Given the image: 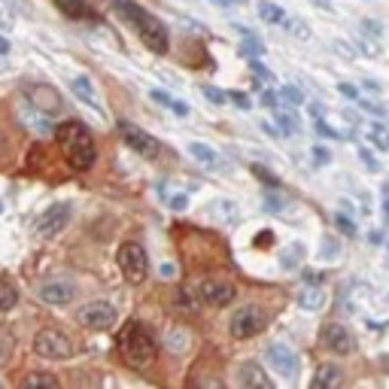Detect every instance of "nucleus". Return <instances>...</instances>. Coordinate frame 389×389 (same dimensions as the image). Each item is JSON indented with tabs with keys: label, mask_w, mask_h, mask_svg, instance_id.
I'll list each match as a JSON object with an SVG mask.
<instances>
[{
	"label": "nucleus",
	"mask_w": 389,
	"mask_h": 389,
	"mask_svg": "<svg viewBox=\"0 0 389 389\" xmlns=\"http://www.w3.org/2000/svg\"><path fill=\"white\" fill-rule=\"evenodd\" d=\"M113 6H116V12L140 34V40H143V46H146V49H153L155 55L168 52V28H164L153 12H146L143 6L131 3V0H116Z\"/></svg>",
	"instance_id": "1"
},
{
	"label": "nucleus",
	"mask_w": 389,
	"mask_h": 389,
	"mask_svg": "<svg viewBox=\"0 0 389 389\" xmlns=\"http://www.w3.org/2000/svg\"><path fill=\"white\" fill-rule=\"evenodd\" d=\"M58 143H61V153H64L67 164L74 171H89L94 164V137L89 134L83 122H76V119H70V122H61L58 125Z\"/></svg>",
	"instance_id": "2"
},
{
	"label": "nucleus",
	"mask_w": 389,
	"mask_h": 389,
	"mask_svg": "<svg viewBox=\"0 0 389 389\" xmlns=\"http://www.w3.org/2000/svg\"><path fill=\"white\" fill-rule=\"evenodd\" d=\"M119 350H122V359L131 365V368H149V365L155 362L158 356V344L153 338V331L146 329V325H128V329L122 331V338H119Z\"/></svg>",
	"instance_id": "3"
},
{
	"label": "nucleus",
	"mask_w": 389,
	"mask_h": 389,
	"mask_svg": "<svg viewBox=\"0 0 389 389\" xmlns=\"http://www.w3.org/2000/svg\"><path fill=\"white\" fill-rule=\"evenodd\" d=\"M268 325V313L261 311L259 304H243L241 311L232 316V322H228V331H232V338L237 340H247V338H256L265 331Z\"/></svg>",
	"instance_id": "4"
},
{
	"label": "nucleus",
	"mask_w": 389,
	"mask_h": 389,
	"mask_svg": "<svg viewBox=\"0 0 389 389\" xmlns=\"http://www.w3.org/2000/svg\"><path fill=\"white\" fill-rule=\"evenodd\" d=\"M116 261H119V268H122V277H125L128 283L137 286V283L146 280V274H149V259H146V250H143L140 243H134V241L122 243V250H119Z\"/></svg>",
	"instance_id": "5"
},
{
	"label": "nucleus",
	"mask_w": 389,
	"mask_h": 389,
	"mask_svg": "<svg viewBox=\"0 0 389 389\" xmlns=\"http://www.w3.org/2000/svg\"><path fill=\"white\" fill-rule=\"evenodd\" d=\"M34 353L43 359H70L74 356V340L58 329H43L34 338Z\"/></svg>",
	"instance_id": "6"
},
{
	"label": "nucleus",
	"mask_w": 389,
	"mask_h": 389,
	"mask_svg": "<svg viewBox=\"0 0 389 389\" xmlns=\"http://www.w3.org/2000/svg\"><path fill=\"white\" fill-rule=\"evenodd\" d=\"M116 307L110 304V301H89V304H83L76 311V320L79 325H85V329H92V331H104L110 329V325L116 322Z\"/></svg>",
	"instance_id": "7"
},
{
	"label": "nucleus",
	"mask_w": 389,
	"mask_h": 389,
	"mask_svg": "<svg viewBox=\"0 0 389 389\" xmlns=\"http://www.w3.org/2000/svg\"><path fill=\"white\" fill-rule=\"evenodd\" d=\"M70 204H52L49 210H43L40 213V219H37V225H34V234L37 237H43V241H49V237L55 234H61L67 228V222H70Z\"/></svg>",
	"instance_id": "8"
},
{
	"label": "nucleus",
	"mask_w": 389,
	"mask_h": 389,
	"mask_svg": "<svg viewBox=\"0 0 389 389\" xmlns=\"http://www.w3.org/2000/svg\"><path fill=\"white\" fill-rule=\"evenodd\" d=\"M119 131H122V140L128 143V146H131L137 155H143V158H155L158 153H162V143H158V140L153 137V134H146L143 128H137V125L122 122V125H119Z\"/></svg>",
	"instance_id": "9"
},
{
	"label": "nucleus",
	"mask_w": 389,
	"mask_h": 389,
	"mask_svg": "<svg viewBox=\"0 0 389 389\" xmlns=\"http://www.w3.org/2000/svg\"><path fill=\"white\" fill-rule=\"evenodd\" d=\"M265 359L280 377H295L298 374V353L292 350L289 344H280V340H277V344H268Z\"/></svg>",
	"instance_id": "10"
},
{
	"label": "nucleus",
	"mask_w": 389,
	"mask_h": 389,
	"mask_svg": "<svg viewBox=\"0 0 389 389\" xmlns=\"http://www.w3.org/2000/svg\"><path fill=\"white\" fill-rule=\"evenodd\" d=\"M198 298L204 301V304H210V307H228L232 301L237 298V289L232 283H225V280H201L198 283Z\"/></svg>",
	"instance_id": "11"
},
{
	"label": "nucleus",
	"mask_w": 389,
	"mask_h": 389,
	"mask_svg": "<svg viewBox=\"0 0 389 389\" xmlns=\"http://www.w3.org/2000/svg\"><path fill=\"white\" fill-rule=\"evenodd\" d=\"M37 298L46 301V304H52V307H64V304H70V301L76 298V283H70V280H46V283L37 286Z\"/></svg>",
	"instance_id": "12"
},
{
	"label": "nucleus",
	"mask_w": 389,
	"mask_h": 389,
	"mask_svg": "<svg viewBox=\"0 0 389 389\" xmlns=\"http://www.w3.org/2000/svg\"><path fill=\"white\" fill-rule=\"evenodd\" d=\"M320 340H322V347L329 353H340V356H344V353L353 350V335L340 322H325L320 329Z\"/></svg>",
	"instance_id": "13"
},
{
	"label": "nucleus",
	"mask_w": 389,
	"mask_h": 389,
	"mask_svg": "<svg viewBox=\"0 0 389 389\" xmlns=\"http://www.w3.org/2000/svg\"><path fill=\"white\" fill-rule=\"evenodd\" d=\"M28 101H31V107L40 110V113H46V116H55L61 110V94L55 92L52 85H31Z\"/></svg>",
	"instance_id": "14"
},
{
	"label": "nucleus",
	"mask_w": 389,
	"mask_h": 389,
	"mask_svg": "<svg viewBox=\"0 0 389 389\" xmlns=\"http://www.w3.org/2000/svg\"><path fill=\"white\" fill-rule=\"evenodd\" d=\"M234 377H237V383H241L243 389H274L268 371L261 368V365H256V362H243L241 368H237Z\"/></svg>",
	"instance_id": "15"
},
{
	"label": "nucleus",
	"mask_w": 389,
	"mask_h": 389,
	"mask_svg": "<svg viewBox=\"0 0 389 389\" xmlns=\"http://www.w3.org/2000/svg\"><path fill=\"white\" fill-rule=\"evenodd\" d=\"M189 155H192L195 162L201 164V168H207V171H222V168H225L222 155H219L213 146H207V143H201V140H192V143H189Z\"/></svg>",
	"instance_id": "16"
},
{
	"label": "nucleus",
	"mask_w": 389,
	"mask_h": 389,
	"mask_svg": "<svg viewBox=\"0 0 389 389\" xmlns=\"http://www.w3.org/2000/svg\"><path fill=\"white\" fill-rule=\"evenodd\" d=\"M344 383V371H340V365H322V368H316L313 374V386L316 389H335Z\"/></svg>",
	"instance_id": "17"
},
{
	"label": "nucleus",
	"mask_w": 389,
	"mask_h": 389,
	"mask_svg": "<svg viewBox=\"0 0 389 389\" xmlns=\"http://www.w3.org/2000/svg\"><path fill=\"white\" fill-rule=\"evenodd\" d=\"M70 89H74V94L83 104H89V107H94V110H101V101H98V89H94V83L89 76H76L74 83H70Z\"/></svg>",
	"instance_id": "18"
},
{
	"label": "nucleus",
	"mask_w": 389,
	"mask_h": 389,
	"mask_svg": "<svg viewBox=\"0 0 389 389\" xmlns=\"http://www.w3.org/2000/svg\"><path fill=\"white\" fill-rule=\"evenodd\" d=\"M298 304L304 307V311H320V307H325V292L320 286H304V289L298 292Z\"/></svg>",
	"instance_id": "19"
},
{
	"label": "nucleus",
	"mask_w": 389,
	"mask_h": 389,
	"mask_svg": "<svg viewBox=\"0 0 389 389\" xmlns=\"http://www.w3.org/2000/svg\"><path fill=\"white\" fill-rule=\"evenodd\" d=\"M256 12H259L261 21H268V25H283V21H286V12L277 3H271V0H259Z\"/></svg>",
	"instance_id": "20"
},
{
	"label": "nucleus",
	"mask_w": 389,
	"mask_h": 389,
	"mask_svg": "<svg viewBox=\"0 0 389 389\" xmlns=\"http://www.w3.org/2000/svg\"><path fill=\"white\" fill-rule=\"evenodd\" d=\"M15 301H19V289H15L12 280H0V313L12 311Z\"/></svg>",
	"instance_id": "21"
},
{
	"label": "nucleus",
	"mask_w": 389,
	"mask_h": 389,
	"mask_svg": "<svg viewBox=\"0 0 389 389\" xmlns=\"http://www.w3.org/2000/svg\"><path fill=\"white\" fill-rule=\"evenodd\" d=\"M55 6H58L64 15H70V19H85V15H89L85 0H55Z\"/></svg>",
	"instance_id": "22"
},
{
	"label": "nucleus",
	"mask_w": 389,
	"mask_h": 389,
	"mask_svg": "<svg viewBox=\"0 0 389 389\" xmlns=\"http://www.w3.org/2000/svg\"><path fill=\"white\" fill-rule=\"evenodd\" d=\"M37 386H43V389H58V377L55 374H28L25 380H21V389H37Z\"/></svg>",
	"instance_id": "23"
},
{
	"label": "nucleus",
	"mask_w": 389,
	"mask_h": 389,
	"mask_svg": "<svg viewBox=\"0 0 389 389\" xmlns=\"http://www.w3.org/2000/svg\"><path fill=\"white\" fill-rule=\"evenodd\" d=\"M168 350H171V353H186V350H189V331H186V329L168 331Z\"/></svg>",
	"instance_id": "24"
},
{
	"label": "nucleus",
	"mask_w": 389,
	"mask_h": 389,
	"mask_svg": "<svg viewBox=\"0 0 389 389\" xmlns=\"http://www.w3.org/2000/svg\"><path fill=\"white\" fill-rule=\"evenodd\" d=\"M283 28L289 31L292 37H298V40H311V37H313V31L307 28V21H304V19H289V15H286Z\"/></svg>",
	"instance_id": "25"
},
{
	"label": "nucleus",
	"mask_w": 389,
	"mask_h": 389,
	"mask_svg": "<svg viewBox=\"0 0 389 389\" xmlns=\"http://www.w3.org/2000/svg\"><path fill=\"white\" fill-rule=\"evenodd\" d=\"M280 101L289 107H301L304 104V94H301V89H295V85H283L280 89Z\"/></svg>",
	"instance_id": "26"
},
{
	"label": "nucleus",
	"mask_w": 389,
	"mask_h": 389,
	"mask_svg": "<svg viewBox=\"0 0 389 389\" xmlns=\"http://www.w3.org/2000/svg\"><path fill=\"white\" fill-rule=\"evenodd\" d=\"M277 122H280V131L283 134H298L301 131L298 116H292V113H277Z\"/></svg>",
	"instance_id": "27"
},
{
	"label": "nucleus",
	"mask_w": 389,
	"mask_h": 389,
	"mask_svg": "<svg viewBox=\"0 0 389 389\" xmlns=\"http://www.w3.org/2000/svg\"><path fill=\"white\" fill-rule=\"evenodd\" d=\"M12 350H15V335H10V331H0V365L10 359Z\"/></svg>",
	"instance_id": "28"
},
{
	"label": "nucleus",
	"mask_w": 389,
	"mask_h": 389,
	"mask_svg": "<svg viewBox=\"0 0 389 389\" xmlns=\"http://www.w3.org/2000/svg\"><path fill=\"white\" fill-rule=\"evenodd\" d=\"M243 40H247V43L241 46L243 55H250V58H259V55H265V46L256 40V34H250V37H243Z\"/></svg>",
	"instance_id": "29"
},
{
	"label": "nucleus",
	"mask_w": 389,
	"mask_h": 389,
	"mask_svg": "<svg viewBox=\"0 0 389 389\" xmlns=\"http://www.w3.org/2000/svg\"><path fill=\"white\" fill-rule=\"evenodd\" d=\"M201 92L207 94L210 104H225V101H228V94H225V92H219V89H213V85H201Z\"/></svg>",
	"instance_id": "30"
},
{
	"label": "nucleus",
	"mask_w": 389,
	"mask_h": 389,
	"mask_svg": "<svg viewBox=\"0 0 389 389\" xmlns=\"http://www.w3.org/2000/svg\"><path fill=\"white\" fill-rule=\"evenodd\" d=\"M250 67H252V74H256V79H261V83H274V74H271V70H268V67H261L256 58L250 61Z\"/></svg>",
	"instance_id": "31"
},
{
	"label": "nucleus",
	"mask_w": 389,
	"mask_h": 389,
	"mask_svg": "<svg viewBox=\"0 0 389 389\" xmlns=\"http://www.w3.org/2000/svg\"><path fill=\"white\" fill-rule=\"evenodd\" d=\"M149 98H153L155 104H162V107H171V110H173V104H177V101H173L168 92H158V89H153V92H149Z\"/></svg>",
	"instance_id": "32"
},
{
	"label": "nucleus",
	"mask_w": 389,
	"mask_h": 389,
	"mask_svg": "<svg viewBox=\"0 0 389 389\" xmlns=\"http://www.w3.org/2000/svg\"><path fill=\"white\" fill-rule=\"evenodd\" d=\"M228 101H232V104H237L241 110H250V107H252V101H250L243 92H232V94H228Z\"/></svg>",
	"instance_id": "33"
},
{
	"label": "nucleus",
	"mask_w": 389,
	"mask_h": 389,
	"mask_svg": "<svg viewBox=\"0 0 389 389\" xmlns=\"http://www.w3.org/2000/svg\"><path fill=\"white\" fill-rule=\"evenodd\" d=\"M359 107H362V110H368V113H374V116H383V113H386V107L374 104V101H365V98H359Z\"/></svg>",
	"instance_id": "34"
},
{
	"label": "nucleus",
	"mask_w": 389,
	"mask_h": 389,
	"mask_svg": "<svg viewBox=\"0 0 389 389\" xmlns=\"http://www.w3.org/2000/svg\"><path fill=\"white\" fill-rule=\"evenodd\" d=\"M313 128H316V131H320V134H322V137H340V131H335V128H329V125H325V122H322V119H316V122H313Z\"/></svg>",
	"instance_id": "35"
},
{
	"label": "nucleus",
	"mask_w": 389,
	"mask_h": 389,
	"mask_svg": "<svg viewBox=\"0 0 389 389\" xmlns=\"http://www.w3.org/2000/svg\"><path fill=\"white\" fill-rule=\"evenodd\" d=\"M338 92L350 101H359V92H356V85H350V83H338Z\"/></svg>",
	"instance_id": "36"
},
{
	"label": "nucleus",
	"mask_w": 389,
	"mask_h": 389,
	"mask_svg": "<svg viewBox=\"0 0 389 389\" xmlns=\"http://www.w3.org/2000/svg\"><path fill=\"white\" fill-rule=\"evenodd\" d=\"M362 31H368L371 37H380V34H383V28H380L374 19H365V21H362Z\"/></svg>",
	"instance_id": "37"
},
{
	"label": "nucleus",
	"mask_w": 389,
	"mask_h": 389,
	"mask_svg": "<svg viewBox=\"0 0 389 389\" xmlns=\"http://www.w3.org/2000/svg\"><path fill=\"white\" fill-rule=\"evenodd\" d=\"M338 228H340L344 234H356V225L350 222V216H340V213H338Z\"/></svg>",
	"instance_id": "38"
},
{
	"label": "nucleus",
	"mask_w": 389,
	"mask_h": 389,
	"mask_svg": "<svg viewBox=\"0 0 389 389\" xmlns=\"http://www.w3.org/2000/svg\"><path fill=\"white\" fill-rule=\"evenodd\" d=\"M252 173H256L259 180H268V182H271V186H277V177H271V173H268L265 168H261V164H252Z\"/></svg>",
	"instance_id": "39"
},
{
	"label": "nucleus",
	"mask_w": 389,
	"mask_h": 389,
	"mask_svg": "<svg viewBox=\"0 0 389 389\" xmlns=\"http://www.w3.org/2000/svg\"><path fill=\"white\" fill-rule=\"evenodd\" d=\"M189 207V198L186 195H173L171 198V210H186Z\"/></svg>",
	"instance_id": "40"
},
{
	"label": "nucleus",
	"mask_w": 389,
	"mask_h": 389,
	"mask_svg": "<svg viewBox=\"0 0 389 389\" xmlns=\"http://www.w3.org/2000/svg\"><path fill=\"white\" fill-rule=\"evenodd\" d=\"M162 277H164V280H173V277H177V265H173V261H164V265H162Z\"/></svg>",
	"instance_id": "41"
},
{
	"label": "nucleus",
	"mask_w": 389,
	"mask_h": 389,
	"mask_svg": "<svg viewBox=\"0 0 389 389\" xmlns=\"http://www.w3.org/2000/svg\"><path fill=\"white\" fill-rule=\"evenodd\" d=\"M261 104H265V107H277V104H280V98H277L274 92H261Z\"/></svg>",
	"instance_id": "42"
},
{
	"label": "nucleus",
	"mask_w": 389,
	"mask_h": 389,
	"mask_svg": "<svg viewBox=\"0 0 389 389\" xmlns=\"http://www.w3.org/2000/svg\"><path fill=\"white\" fill-rule=\"evenodd\" d=\"M359 158H362V162H365V164H368V168H374V171H377V158H374V155H371V153H368V149H359Z\"/></svg>",
	"instance_id": "43"
},
{
	"label": "nucleus",
	"mask_w": 389,
	"mask_h": 389,
	"mask_svg": "<svg viewBox=\"0 0 389 389\" xmlns=\"http://www.w3.org/2000/svg\"><path fill=\"white\" fill-rule=\"evenodd\" d=\"M313 158H316V162H322V164H325V162H329V153H325L322 146H316V149H313Z\"/></svg>",
	"instance_id": "44"
},
{
	"label": "nucleus",
	"mask_w": 389,
	"mask_h": 389,
	"mask_svg": "<svg viewBox=\"0 0 389 389\" xmlns=\"http://www.w3.org/2000/svg\"><path fill=\"white\" fill-rule=\"evenodd\" d=\"M313 3H316V6H322L325 12H331V10H335V3H331V0H313Z\"/></svg>",
	"instance_id": "45"
},
{
	"label": "nucleus",
	"mask_w": 389,
	"mask_h": 389,
	"mask_svg": "<svg viewBox=\"0 0 389 389\" xmlns=\"http://www.w3.org/2000/svg\"><path fill=\"white\" fill-rule=\"evenodd\" d=\"M210 3H216V6H234V3H243V0H210Z\"/></svg>",
	"instance_id": "46"
},
{
	"label": "nucleus",
	"mask_w": 389,
	"mask_h": 389,
	"mask_svg": "<svg viewBox=\"0 0 389 389\" xmlns=\"http://www.w3.org/2000/svg\"><path fill=\"white\" fill-rule=\"evenodd\" d=\"M6 52H10V43H6L3 37H0V55H6Z\"/></svg>",
	"instance_id": "47"
},
{
	"label": "nucleus",
	"mask_w": 389,
	"mask_h": 389,
	"mask_svg": "<svg viewBox=\"0 0 389 389\" xmlns=\"http://www.w3.org/2000/svg\"><path fill=\"white\" fill-rule=\"evenodd\" d=\"M3 3H10V6H25L21 0H3Z\"/></svg>",
	"instance_id": "48"
},
{
	"label": "nucleus",
	"mask_w": 389,
	"mask_h": 389,
	"mask_svg": "<svg viewBox=\"0 0 389 389\" xmlns=\"http://www.w3.org/2000/svg\"><path fill=\"white\" fill-rule=\"evenodd\" d=\"M383 210H386V216H389V198H386V204H383Z\"/></svg>",
	"instance_id": "49"
},
{
	"label": "nucleus",
	"mask_w": 389,
	"mask_h": 389,
	"mask_svg": "<svg viewBox=\"0 0 389 389\" xmlns=\"http://www.w3.org/2000/svg\"><path fill=\"white\" fill-rule=\"evenodd\" d=\"M0 213H3V204H0Z\"/></svg>",
	"instance_id": "50"
},
{
	"label": "nucleus",
	"mask_w": 389,
	"mask_h": 389,
	"mask_svg": "<svg viewBox=\"0 0 389 389\" xmlns=\"http://www.w3.org/2000/svg\"><path fill=\"white\" fill-rule=\"evenodd\" d=\"M0 389H3V380H0Z\"/></svg>",
	"instance_id": "51"
}]
</instances>
